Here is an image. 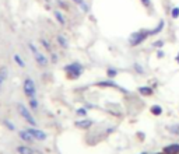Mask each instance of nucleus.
Masks as SVG:
<instances>
[{"instance_id": "11", "label": "nucleus", "mask_w": 179, "mask_h": 154, "mask_svg": "<svg viewBox=\"0 0 179 154\" xmlns=\"http://www.w3.org/2000/svg\"><path fill=\"white\" fill-rule=\"evenodd\" d=\"M7 77H9V69H7V66H0V88L6 83Z\"/></svg>"}, {"instance_id": "33", "label": "nucleus", "mask_w": 179, "mask_h": 154, "mask_svg": "<svg viewBox=\"0 0 179 154\" xmlns=\"http://www.w3.org/2000/svg\"><path fill=\"white\" fill-rule=\"evenodd\" d=\"M176 62H179V55H178V56H176Z\"/></svg>"}, {"instance_id": "16", "label": "nucleus", "mask_w": 179, "mask_h": 154, "mask_svg": "<svg viewBox=\"0 0 179 154\" xmlns=\"http://www.w3.org/2000/svg\"><path fill=\"white\" fill-rule=\"evenodd\" d=\"M55 18L58 20V23H59L60 25H64V24H66V18H64V15L62 14L60 11H58V10L55 11Z\"/></svg>"}, {"instance_id": "26", "label": "nucleus", "mask_w": 179, "mask_h": 154, "mask_svg": "<svg viewBox=\"0 0 179 154\" xmlns=\"http://www.w3.org/2000/svg\"><path fill=\"white\" fill-rule=\"evenodd\" d=\"M153 46H154V48H162V46H164V41H162V40L155 41V42L153 44Z\"/></svg>"}, {"instance_id": "19", "label": "nucleus", "mask_w": 179, "mask_h": 154, "mask_svg": "<svg viewBox=\"0 0 179 154\" xmlns=\"http://www.w3.org/2000/svg\"><path fill=\"white\" fill-rule=\"evenodd\" d=\"M106 76L111 77V79L116 77V76H118V69H115V67H108V69H106Z\"/></svg>"}, {"instance_id": "25", "label": "nucleus", "mask_w": 179, "mask_h": 154, "mask_svg": "<svg viewBox=\"0 0 179 154\" xmlns=\"http://www.w3.org/2000/svg\"><path fill=\"white\" fill-rule=\"evenodd\" d=\"M133 67H134V70H136L139 74H143V73H144V69H143V66H140L139 63H134Z\"/></svg>"}, {"instance_id": "22", "label": "nucleus", "mask_w": 179, "mask_h": 154, "mask_svg": "<svg viewBox=\"0 0 179 154\" xmlns=\"http://www.w3.org/2000/svg\"><path fill=\"white\" fill-rule=\"evenodd\" d=\"M77 115L79 116H81V118H85L87 116V108H84V106H81V108H77Z\"/></svg>"}, {"instance_id": "6", "label": "nucleus", "mask_w": 179, "mask_h": 154, "mask_svg": "<svg viewBox=\"0 0 179 154\" xmlns=\"http://www.w3.org/2000/svg\"><path fill=\"white\" fill-rule=\"evenodd\" d=\"M27 132H30L31 135H32V137L35 140H39V142H43V140H46V133L43 132V130H41V129H37L35 126H30V127H27Z\"/></svg>"}, {"instance_id": "9", "label": "nucleus", "mask_w": 179, "mask_h": 154, "mask_svg": "<svg viewBox=\"0 0 179 154\" xmlns=\"http://www.w3.org/2000/svg\"><path fill=\"white\" fill-rule=\"evenodd\" d=\"M95 85H98V87H112V88H120L118 84H116L113 80H104V81H98L95 83ZM122 91H126L123 90V88H120Z\"/></svg>"}, {"instance_id": "7", "label": "nucleus", "mask_w": 179, "mask_h": 154, "mask_svg": "<svg viewBox=\"0 0 179 154\" xmlns=\"http://www.w3.org/2000/svg\"><path fill=\"white\" fill-rule=\"evenodd\" d=\"M18 136H20V139H21L22 142L28 143V144H31V143L35 140L32 137V135H31L30 132H27V129H25V130H20V132H18Z\"/></svg>"}, {"instance_id": "17", "label": "nucleus", "mask_w": 179, "mask_h": 154, "mask_svg": "<svg viewBox=\"0 0 179 154\" xmlns=\"http://www.w3.org/2000/svg\"><path fill=\"white\" fill-rule=\"evenodd\" d=\"M151 114L155 115V116H160V115H162V106H160V105H153L151 106Z\"/></svg>"}, {"instance_id": "18", "label": "nucleus", "mask_w": 179, "mask_h": 154, "mask_svg": "<svg viewBox=\"0 0 179 154\" xmlns=\"http://www.w3.org/2000/svg\"><path fill=\"white\" fill-rule=\"evenodd\" d=\"M13 57H14V62H15V63L18 65L20 67H22V69H24V67H25V62L22 60V57L20 56L18 53H15V55H14V56H13Z\"/></svg>"}, {"instance_id": "2", "label": "nucleus", "mask_w": 179, "mask_h": 154, "mask_svg": "<svg viewBox=\"0 0 179 154\" xmlns=\"http://www.w3.org/2000/svg\"><path fill=\"white\" fill-rule=\"evenodd\" d=\"M64 72L67 73L69 79L76 80V79H79L80 76L83 74L84 67H83L81 63H79V62H73V63H70V65H67V66H64Z\"/></svg>"}, {"instance_id": "1", "label": "nucleus", "mask_w": 179, "mask_h": 154, "mask_svg": "<svg viewBox=\"0 0 179 154\" xmlns=\"http://www.w3.org/2000/svg\"><path fill=\"white\" fill-rule=\"evenodd\" d=\"M150 36V31L148 30H140L133 32L129 36V45L130 46H139L140 44H143L144 41Z\"/></svg>"}, {"instance_id": "12", "label": "nucleus", "mask_w": 179, "mask_h": 154, "mask_svg": "<svg viewBox=\"0 0 179 154\" xmlns=\"http://www.w3.org/2000/svg\"><path fill=\"white\" fill-rule=\"evenodd\" d=\"M139 94L140 95H143V97H151L153 94H154V90H153L151 87H147V85H144V87H139Z\"/></svg>"}, {"instance_id": "35", "label": "nucleus", "mask_w": 179, "mask_h": 154, "mask_svg": "<svg viewBox=\"0 0 179 154\" xmlns=\"http://www.w3.org/2000/svg\"><path fill=\"white\" fill-rule=\"evenodd\" d=\"M154 154H164V153H154Z\"/></svg>"}, {"instance_id": "29", "label": "nucleus", "mask_w": 179, "mask_h": 154, "mask_svg": "<svg viewBox=\"0 0 179 154\" xmlns=\"http://www.w3.org/2000/svg\"><path fill=\"white\" fill-rule=\"evenodd\" d=\"M164 56H165L164 51H161V49H160V51H157V57H158V59H161V57H164Z\"/></svg>"}, {"instance_id": "27", "label": "nucleus", "mask_w": 179, "mask_h": 154, "mask_svg": "<svg viewBox=\"0 0 179 154\" xmlns=\"http://www.w3.org/2000/svg\"><path fill=\"white\" fill-rule=\"evenodd\" d=\"M140 2H141V4L146 7V9H150V7H151V0H140Z\"/></svg>"}, {"instance_id": "14", "label": "nucleus", "mask_w": 179, "mask_h": 154, "mask_svg": "<svg viewBox=\"0 0 179 154\" xmlns=\"http://www.w3.org/2000/svg\"><path fill=\"white\" fill-rule=\"evenodd\" d=\"M164 27H165V21H164V20H160L158 24H157V27H155L154 30L150 31V35H157V34H160L161 31L164 30Z\"/></svg>"}, {"instance_id": "13", "label": "nucleus", "mask_w": 179, "mask_h": 154, "mask_svg": "<svg viewBox=\"0 0 179 154\" xmlns=\"http://www.w3.org/2000/svg\"><path fill=\"white\" fill-rule=\"evenodd\" d=\"M17 153L18 154H34L35 153V150H32L31 147H28V146H17Z\"/></svg>"}, {"instance_id": "32", "label": "nucleus", "mask_w": 179, "mask_h": 154, "mask_svg": "<svg viewBox=\"0 0 179 154\" xmlns=\"http://www.w3.org/2000/svg\"><path fill=\"white\" fill-rule=\"evenodd\" d=\"M52 62H53V63H56V62H58V56H56L55 53H52Z\"/></svg>"}, {"instance_id": "28", "label": "nucleus", "mask_w": 179, "mask_h": 154, "mask_svg": "<svg viewBox=\"0 0 179 154\" xmlns=\"http://www.w3.org/2000/svg\"><path fill=\"white\" fill-rule=\"evenodd\" d=\"M169 130H171V132H175L176 135H179V125H175V126H172Z\"/></svg>"}, {"instance_id": "24", "label": "nucleus", "mask_w": 179, "mask_h": 154, "mask_svg": "<svg viewBox=\"0 0 179 154\" xmlns=\"http://www.w3.org/2000/svg\"><path fill=\"white\" fill-rule=\"evenodd\" d=\"M171 15H172V18H178L179 17V7H173V9L171 10Z\"/></svg>"}, {"instance_id": "23", "label": "nucleus", "mask_w": 179, "mask_h": 154, "mask_svg": "<svg viewBox=\"0 0 179 154\" xmlns=\"http://www.w3.org/2000/svg\"><path fill=\"white\" fill-rule=\"evenodd\" d=\"M4 125H6V126L9 127V130H11V132H14V130H15L14 123H13L11 121H9V119H4Z\"/></svg>"}, {"instance_id": "8", "label": "nucleus", "mask_w": 179, "mask_h": 154, "mask_svg": "<svg viewBox=\"0 0 179 154\" xmlns=\"http://www.w3.org/2000/svg\"><path fill=\"white\" fill-rule=\"evenodd\" d=\"M162 153L164 154H179V144L178 143H172V144L165 146Z\"/></svg>"}, {"instance_id": "34", "label": "nucleus", "mask_w": 179, "mask_h": 154, "mask_svg": "<svg viewBox=\"0 0 179 154\" xmlns=\"http://www.w3.org/2000/svg\"><path fill=\"white\" fill-rule=\"evenodd\" d=\"M140 154H147V153H146V151H143V153H140Z\"/></svg>"}, {"instance_id": "10", "label": "nucleus", "mask_w": 179, "mask_h": 154, "mask_svg": "<svg viewBox=\"0 0 179 154\" xmlns=\"http://www.w3.org/2000/svg\"><path fill=\"white\" fill-rule=\"evenodd\" d=\"M74 125H76V126L79 127V129H90V127H91L92 125H94V122H92V121H90V119L83 118L81 121H77Z\"/></svg>"}, {"instance_id": "21", "label": "nucleus", "mask_w": 179, "mask_h": 154, "mask_svg": "<svg viewBox=\"0 0 179 154\" xmlns=\"http://www.w3.org/2000/svg\"><path fill=\"white\" fill-rule=\"evenodd\" d=\"M41 44H42V46H43V48L46 49V51H48V52H51V53H52L51 44H49V41H48V40H45V38H42V40H41Z\"/></svg>"}, {"instance_id": "36", "label": "nucleus", "mask_w": 179, "mask_h": 154, "mask_svg": "<svg viewBox=\"0 0 179 154\" xmlns=\"http://www.w3.org/2000/svg\"><path fill=\"white\" fill-rule=\"evenodd\" d=\"M45 2H48V3H49V2H51V0H45Z\"/></svg>"}, {"instance_id": "4", "label": "nucleus", "mask_w": 179, "mask_h": 154, "mask_svg": "<svg viewBox=\"0 0 179 154\" xmlns=\"http://www.w3.org/2000/svg\"><path fill=\"white\" fill-rule=\"evenodd\" d=\"M17 111H18V114L24 118V121L28 122L30 126H37V121L34 119V116H32V114L30 112L28 106H25L24 104H18V105H17Z\"/></svg>"}, {"instance_id": "30", "label": "nucleus", "mask_w": 179, "mask_h": 154, "mask_svg": "<svg viewBox=\"0 0 179 154\" xmlns=\"http://www.w3.org/2000/svg\"><path fill=\"white\" fill-rule=\"evenodd\" d=\"M71 2H73V3H76V4H79V6H81V4L85 3L84 0H71Z\"/></svg>"}, {"instance_id": "31", "label": "nucleus", "mask_w": 179, "mask_h": 154, "mask_svg": "<svg viewBox=\"0 0 179 154\" xmlns=\"http://www.w3.org/2000/svg\"><path fill=\"white\" fill-rule=\"evenodd\" d=\"M58 4H59V6H62V7H64V9H67V4L64 3V2H62V0H58Z\"/></svg>"}, {"instance_id": "20", "label": "nucleus", "mask_w": 179, "mask_h": 154, "mask_svg": "<svg viewBox=\"0 0 179 154\" xmlns=\"http://www.w3.org/2000/svg\"><path fill=\"white\" fill-rule=\"evenodd\" d=\"M28 106H30L32 111H37L38 106H39V104H38L37 98H30V102H28Z\"/></svg>"}, {"instance_id": "15", "label": "nucleus", "mask_w": 179, "mask_h": 154, "mask_svg": "<svg viewBox=\"0 0 179 154\" xmlns=\"http://www.w3.org/2000/svg\"><path fill=\"white\" fill-rule=\"evenodd\" d=\"M56 41H58L59 46H62L63 49H67V48H69V42H67V40L64 38L63 35H58V36H56Z\"/></svg>"}, {"instance_id": "5", "label": "nucleus", "mask_w": 179, "mask_h": 154, "mask_svg": "<svg viewBox=\"0 0 179 154\" xmlns=\"http://www.w3.org/2000/svg\"><path fill=\"white\" fill-rule=\"evenodd\" d=\"M22 90H24V94L28 98H37V87H35V83L31 77H27L24 80Z\"/></svg>"}, {"instance_id": "3", "label": "nucleus", "mask_w": 179, "mask_h": 154, "mask_svg": "<svg viewBox=\"0 0 179 154\" xmlns=\"http://www.w3.org/2000/svg\"><path fill=\"white\" fill-rule=\"evenodd\" d=\"M28 48H30V51H31V53H32V56H34V59H35V62H37L39 66H42V67L48 66V63H49L48 57H46L45 55L42 53V52L38 51V48L34 45L32 42H28Z\"/></svg>"}]
</instances>
